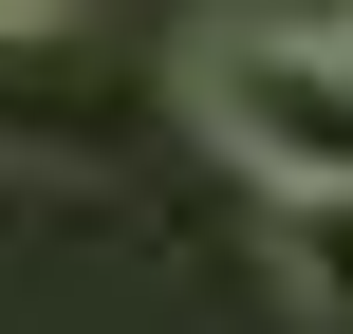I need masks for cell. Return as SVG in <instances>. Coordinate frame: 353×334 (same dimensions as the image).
<instances>
[{"label": "cell", "instance_id": "7a4b0ae2", "mask_svg": "<svg viewBox=\"0 0 353 334\" xmlns=\"http://www.w3.org/2000/svg\"><path fill=\"white\" fill-rule=\"evenodd\" d=\"M279 279L316 316H353V186H279Z\"/></svg>", "mask_w": 353, "mask_h": 334}, {"label": "cell", "instance_id": "6da1fadb", "mask_svg": "<svg viewBox=\"0 0 353 334\" xmlns=\"http://www.w3.org/2000/svg\"><path fill=\"white\" fill-rule=\"evenodd\" d=\"M186 130L223 167H261V205L353 186V37L335 19H205L186 37Z\"/></svg>", "mask_w": 353, "mask_h": 334}]
</instances>
